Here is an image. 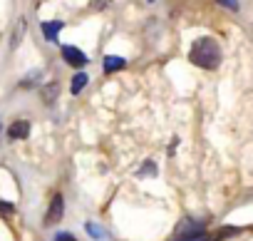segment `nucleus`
Returning a JSON list of instances; mask_svg holds the SVG:
<instances>
[{"mask_svg":"<svg viewBox=\"0 0 253 241\" xmlns=\"http://www.w3.org/2000/svg\"><path fill=\"white\" fill-rule=\"evenodd\" d=\"M57 95H60V85H55V82H52V85H47V87L42 90V99H45V102H52Z\"/></svg>","mask_w":253,"mask_h":241,"instance_id":"obj_10","label":"nucleus"},{"mask_svg":"<svg viewBox=\"0 0 253 241\" xmlns=\"http://www.w3.org/2000/svg\"><path fill=\"white\" fill-rule=\"evenodd\" d=\"M13 211H15V206L10 201H0V214H13Z\"/></svg>","mask_w":253,"mask_h":241,"instance_id":"obj_12","label":"nucleus"},{"mask_svg":"<svg viewBox=\"0 0 253 241\" xmlns=\"http://www.w3.org/2000/svg\"><path fill=\"white\" fill-rule=\"evenodd\" d=\"M62 57H65V62H70L72 67H82V65H87V55H84L82 50L72 48V45H62Z\"/></svg>","mask_w":253,"mask_h":241,"instance_id":"obj_4","label":"nucleus"},{"mask_svg":"<svg viewBox=\"0 0 253 241\" xmlns=\"http://www.w3.org/2000/svg\"><path fill=\"white\" fill-rule=\"evenodd\" d=\"M62 211H65V201H62L60 194H55L52 201H50V209H47V214H45V224H47V226L57 224V221L62 219Z\"/></svg>","mask_w":253,"mask_h":241,"instance_id":"obj_3","label":"nucleus"},{"mask_svg":"<svg viewBox=\"0 0 253 241\" xmlns=\"http://www.w3.org/2000/svg\"><path fill=\"white\" fill-rule=\"evenodd\" d=\"M8 135H10V140H25V137L30 135V122H25V119H18V122L10 125Z\"/></svg>","mask_w":253,"mask_h":241,"instance_id":"obj_5","label":"nucleus"},{"mask_svg":"<svg viewBox=\"0 0 253 241\" xmlns=\"http://www.w3.org/2000/svg\"><path fill=\"white\" fill-rule=\"evenodd\" d=\"M137 174H139V177H154V174H157V164H154V162H144V167H142Z\"/></svg>","mask_w":253,"mask_h":241,"instance_id":"obj_11","label":"nucleus"},{"mask_svg":"<svg viewBox=\"0 0 253 241\" xmlns=\"http://www.w3.org/2000/svg\"><path fill=\"white\" fill-rule=\"evenodd\" d=\"M84 229H87V234L92 236V239H97V241H102V239H107V231L102 229V226H97V224H84Z\"/></svg>","mask_w":253,"mask_h":241,"instance_id":"obj_8","label":"nucleus"},{"mask_svg":"<svg viewBox=\"0 0 253 241\" xmlns=\"http://www.w3.org/2000/svg\"><path fill=\"white\" fill-rule=\"evenodd\" d=\"M221 3H223L226 8H231V10H238V0H221Z\"/></svg>","mask_w":253,"mask_h":241,"instance_id":"obj_15","label":"nucleus"},{"mask_svg":"<svg viewBox=\"0 0 253 241\" xmlns=\"http://www.w3.org/2000/svg\"><path fill=\"white\" fill-rule=\"evenodd\" d=\"M23 28H25V20H20V23H18V30H15V38H13V45H18V43H20V35H23Z\"/></svg>","mask_w":253,"mask_h":241,"instance_id":"obj_13","label":"nucleus"},{"mask_svg":"<svg viewBox=\"0 0 253 241\" xmlns=\"http://www.w3.org/2000/svg\"><path fill=\"white\" fill-rule=\"evenodd\" d=\"M199 236H204V221H196V219H181L174 231V241H191Z\"/></svg>","mask_w":253,"mask_h":241,"instance_id":"obj_2","label":"nucleus"},{"mask_svg":"<svg viewBox=\"0 0 253 241\" xmlns=\"http://www.w3.org/2000/svg\"><path fill=\"white\" fill-rule=\"evenodd\" d=\"M92 5H94L97 10H102V8H104V0H94V3H92Z\"/></svg>","mask_w":253,"mask_h":241,"instance_id":"obj_16","label":"nucleus"},{"mask_svg":"<svg viewBox=\"0 0 253 241\" xmlns=\"http://www.w3.org/2000/svg\"><path fill=\"white\" fill-rule=\"evenodd\" d=\"M189 60H191L196 67L216 70L218 62H221V48H218V43H216L213 38H199V40L191 45Z\"/></svg>","mask_w":253,"mask_h":241,"instance_id":"obj_1","label":"nucleus"},{"mask_svg":"<svg viewBox=\"0 0 253 241\" xmlns=\"http://www.w3.org/2000/svg\"><path fill=\"white\" fill-rule=\"evenodd\" d=\"M84 85H87V75L84 72H77L75 77H72V92L77 95V92H82L84 90Z\"/></svg>","mask_w":253,"mask_h":241,"instance_id":"obj_9","label":"nucleus"},{"mask_svg":"<svg viewBox=\"0 0 253 241\" xmlns=\"http://www.w3.org/2000/svg\"><path fill=\"white\" fill-rule=\"evenodd\" d=\"M55 241H77L72 234H67V231H60L57 236H55Z\"/></svg>","mask_w":253,"mask_h":241,"instance_id":"obj_14","label":"nucleus"},{"mask_svg":"<svg viewBox=\"0 0 253 241\" xmlns=\"http://www.w3.org/2000/svg\"><path fill=\"white\" fill-rule=\"evenodd\" d=\"M60 30H62V23H60V20H50V23H42V35H45L47 40H55V38L60 35Z\"/></svg>","mask_w":253,"mask_h":241,"instance_id":"obj_6","label":"nucleus"},{"mask_svg":"<svg viewBox=\"0 0 253 241\" xmlns=\"http://www.w3.org/2000/svg\"><path fill=\"white\" fill-rule=\"evenodd\" d=\"M122 67H124V57H117V55L104 57V70L107 72H114V70H122Z\"/></svg>","mask_w":253,"mask_h":241,"instance_id":"obj_7","label":"nucleus"}]
</instances>
